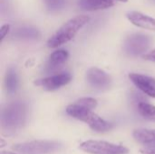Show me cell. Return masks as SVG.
Here are the masks:
<instances>
[{
	"mask_svg": "<svg viewBox=\"0 0 155 154\" xmlns=\"http://www.w3.org/2000/svg\"><path fill=\"white\" fill-rule=\"evenodd\" d=\"M90 20L87 15H77L64 23L47 41L49 48H56L71 41Z\"/></svg>",
	"mask_w": 155,
	"mask_h": 154,
	"instance_id": "3",
	"label": "cell"
},
{
	"mask_svg": "<svg viewBox=\"0 0 155 154\" xmlns=\"http://www.w3.org/2000/svg\"><path fill=\"white\" fill-rule=\"evenodd\" d=\"M138 111L140 114L147 120L155 123V106L147 103H140L138 104Z\"/></svg>",
	"mask_w": 155,
	"mask_h": 154,
	"instance_id": "16",
	"label": "cell"
},
{
	"mask_svg": "<svg viewBox=\"0 0 155 154\" xmlns=\"http://www.w3.org/2000/svg\"><path fill=\"white\" fill-rule=\"evenodd\" d=\"M142 154H155V145H146L140 149Z\"/></svg>",
	"mask_w": 155,
	"mask_h": 154,
	"instance_id": "18",
	"label": "cell"
},
{
	"mask_svg": "<svg viewBox=\"0 0 155 154\" xmlns=\"http://www.w3.org/2000/svg\"><path fill=\"white\" fill-rule=\"evenodd\" d=\"M68 57H69V54L66 50L60 49L53 52L47 60L45 65V71L50 73L57 70L67 61Z\"/></svg>",
	"mask_w": 155,
	"mask_h": 154,
	"instance_id": "11",
	"label": "cell"
},
{
	"mask_svg": "<svg viewBox=\"0 0 155 154\" xmlns=\"http://www.w3.org/2000/svg\"><path fill=\"white\" fill-rule=\"evenodd\" d=\"M72 80V75L69 73H62L59 74L48 76L45 78L38 79L35 82V84L42 87L45 91H55L67 84H69Z\"/></svg>",
	"mask_w": 155,
	"mask_h": 154,
	"instance_id": "8",
	"label": "cell"
},
{
	"mask_svg": "<svg viewBox=\"0 0 155 154\" xmlns=\"http://www.w3.org/2000/svg\"><path fill=\"white\" fill-rule=\"evenodd\" d=\"M27 117L26 104L15 101L6 104L1 113V128L3 133L11 135L19 131L25 123Z\"/></svg>",
	"mask_w": 155,
	"mask_h": 154,
	"instance_id": "2",
	"label": "cell"
},
{
	"mask_svg": "<svg viewBox=\"0 0 155 154\" xmlns=\"http://www.w3.org/2000/svg\"><path fill=\"white\" fill-rule=\"evenodd\" d=\"M152 39L144 34H133L127 37L124 44V50L129 56H138L145 53L150 47Z\"/></svg>",
	"mask_w": 155,
	"mask_h": 154,
	"instance_id": "6",
	"label": "cell"
},
{
	"mask_svg": "<svg viewBox=\"0 0 155 154\" xmlns=\"http://www.w3.org/2000/svg\"><path fill=\"white\" fill-rule=\"evenodd\" d=\"M132 83L146 95L155 98V79L153 77L132 73L129 74Z\"/></svg>",
	"mask_w": 155,
	"mask_h": 154,
	"instance_id": "9",
	"label": "cell"
},
{
	"mask_svg": "<svg viewBox=\"0 0 155 154\" xmlns=\"http://www.w3.org/2000/svg\"><path fill=\"white\" fill-rule=\"evenodd\" d=\"M133 136L143 146L155 145V129H136L134 131Z\"/></svg>",
	"mask_w": 155,
	"mask_h": 154,
	"instance_id": "14",
	"label": "cell"
},
{
	"mask_svg": "<svg viewBox=\"0 0 155 154\" xmlns=\"http://www.w3.org/2000/svg\"><path fill=\"white\" fill-rule=\"evenodd\" d=\"M126 15L128 20L133 25L140 28L155 31V18L153 17L144 15L138 11H131L127 13Z\"/></svg>",
	"mask_w": 155,
	"mask_h": 154,
	"instance_id": "10",
	"label": "cell"
},
{
	"mask_svg": "<svg viewBox=\"0 0 155 154\" xmlns=\"http://www.w3.org/2000/svg\"><path fill=\"white\" fill-rule=\"evenodd\" d=\"M0 154H15L14 152H7V151H2Z\"/></svg>",
	"mask_w": 155,
	"mask_h": 154,
	"instance_id": "21",
	"label": "cell"
},
{
	"mask_svg": "<svg viewBox=\"0 0 155 154\" xmlns=\"http://www.w3.org/2000/svg\"><path fill=\"white\" fill-rule=\"evenodd\" d=\"M12 36L20 40H36L41 36V33L35 27L25 25L16 28L13 32Z\"/></svg>",
	"mask_w": 155,
	"mask_h": 154,
	"instance_id": "13",
	"label": "cell"
},
{
	"mask_svg": "<svg viewBox=\"0 0 155 154\" xmlns=\"http://www.w3.org/2000/svg\"><path fill=\"white\" fill-rule=\"evenodd\" d=\"M89 154H128L129 149L124 145L111 143L101 140H88L83 142L79 147Z\"/></svg>",
	"mask_w": 155,
	"mask_h": 154,
	"instance_id": "5",
	"label": "cell"
},
{
	"mask_svg": "<svg viewBox=\"0 0 155 154\" xmlns=\"http://www.w3.org/2000/svg\"><path fill=\"white\" fill-rule=\"evenodd\" d=\"M143 58L147 61H151V62H154L155 63V49L153 51L149 52L148 54L143 55Z\"/></svg>",
	"mask_w": 155,
	"mask_h": 154,
	"instance_id": "20",
	"label": "cell"
},
{
	"mask_svg": "<svg viewBox=\"0 0 155 154\" xmlns=\"http://www.w3.org/2000/svg\"><path fill=\"white\" fill-rule=\"evenodd\" d=\"M5 86L9 94H14L18 88V76L14 67H9L5 76Z\"/></svg>",
	"mask_w": 155,
	"mask_h": 154,
	"instance_id": "15",
	"label": "cell"
},
{
	"mask_svg": "<svg viewBox=\"0 0 155 154\" xmlns=\"http://www.w3.org/2000/svg\"><path fill=\"white\" fill-rule=\"evenodd\" d=\"M86 80L91 87L97 90H106L112 84L111 76L97 67L90 68L86 73Z\"/></svg>",
	"mask_w": 155,
	"mask_h": 154,
	"instance_id": "7",
	"label": "cell"
},
{
	"mask_svg": "<svg viewBox=\"0 0 155 154\" xmlns=\"http://www.w3.org/2000/svg\"><path fill=\"white\" fill-rule=\"evenodd\" d=\"M97 106V101L92 97H84L66 107V113L79 121L89 125V127L98 133H104L111 130L113 124L95 113L93 110Z\"/></svg>",
	"mask_w": 155,
	"mask_h": 154,
	"instance_id": "1",
	"label": "cell"
},
{
	"mask_svg": "<svg viewBox=\"0 0 155 154\" xmlns=\"http://www.w3.org/2000/svg\"><path fill=\"white\" fill-rule=\"evenodd\" d=\"M61 143L48 140H35L18 143L12 146V149L19 154H49L56 152Z\"/></svg>",
	"mask_w": 155,
	"mask_h": 154,
	"instance_id": "4",
	"label": "cell"
},
{
	"mask_svg": "<svg viewBox=\"0 0 155 154\" xmlns=\"http://www.w3.org/2000/svg\"><path fill=\"white\" fill-rule=\"evenodd\" d=\"M117 1H120V2H127L128 0H117Z\"/></svg>",
	"mask_w": 155,
	"mask_h": 154,
	"instance_id": "22",
	"label": "cell"
},
{
	"mask_svg": "<svg viewBox=\"0 0 155 154\" xmlns=\"http://www.w3.org/2000/svg\"><path fill=\"white\" fill-rule=\"evenodd\" d=\"M10 30V25H4L0 28V36H1V41L4 40V38L7 35L8 32Z\"/></svg>",
	"mask_w": 155,
	"mask_h": 154,
	"instance_id": "19",
	"label": "cell"
},
{
	"mask_svg": "<svg viewBox=\"0 0 155 154\" xmlns=\"http://www.w3.org/2000/svg\"><path fill=\"white\" fill-rule=\"evenodd\" d=\"M114 0H78V6L84 11H97L110 8Z\"/></svg>",
	"mask_w": 155,
	"mask_h": 154,
	"instance_id": "12",
	"label": "cell"
},
{
	"mask_svg": "<svg viewBox=\"0 0 155 154\" xmlns=\"http://www.w3.org/2000/svg\"><path fill=\"white\" fill-rule=\"evenodd\" d=\"M46 8L50 12H58L64 8L66 5V0H44Z\"/></svg>",
	"mask_w": 155,
	"mask_h": 154,
	"instance_id": "17",
	"label": "cell"
}]
</instances>
